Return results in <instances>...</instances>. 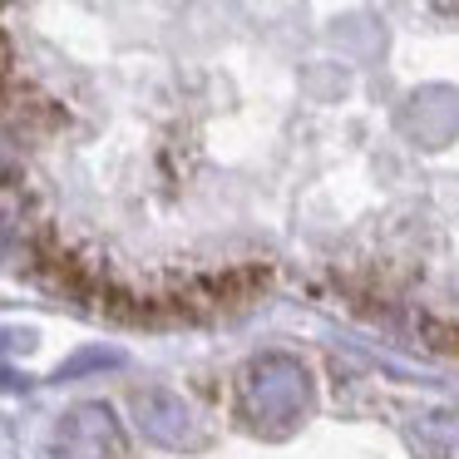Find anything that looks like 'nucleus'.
Here are the masks:
<instances>
[]
</instances>
